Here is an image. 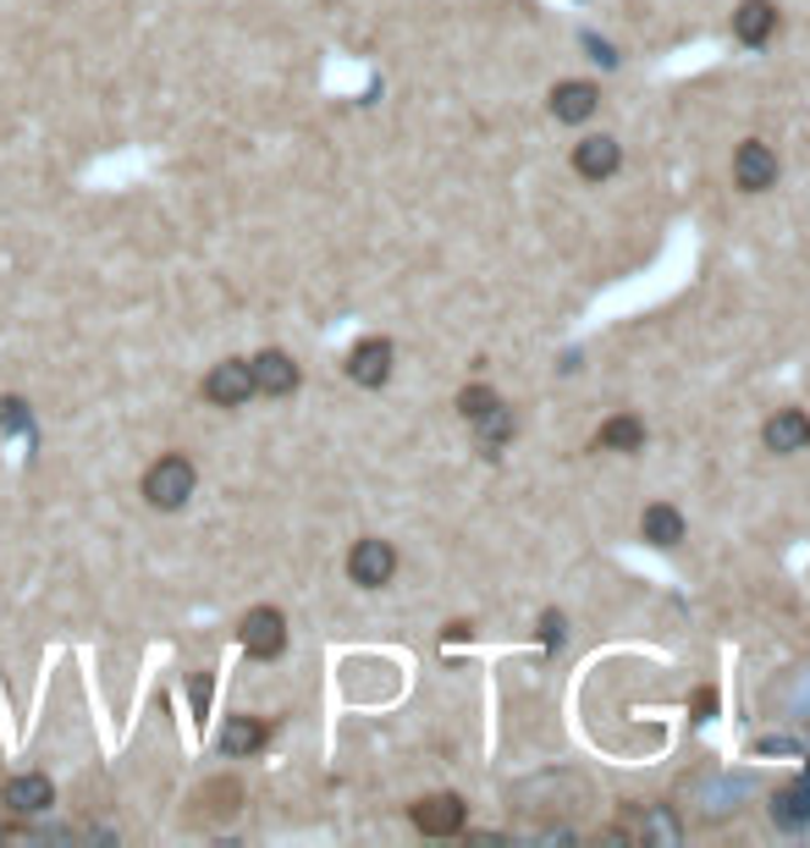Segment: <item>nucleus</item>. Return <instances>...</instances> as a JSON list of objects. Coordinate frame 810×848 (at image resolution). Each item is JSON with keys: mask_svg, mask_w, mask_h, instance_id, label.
Here are the masks:
<instances>
[{"mask_svg": "<svg viewBox=\"0 0 810 848\" xmlns=\"http://www.w3.org/2000/svg\"><path fill=\"white\" fill-rule=\"evenodd\" d=\"M188 491H193V464L188 458H160L149 475H144V496L155 502V507H182L188 502Z\"/></svg>", "mask_w": 810, "mask_h": 848, "instance_id": "nucleus-1", "label": "nucleus"}, {"mask_svg": "<svg viewBox=\"0 0 810 848\" xmlns=\"http://www.w3.org/2000/svg\"><path fill=\"white\" fill-rule=\"evenodd\" d=\"M391 568H397V551H391L386 540H358L353 557H347V573H353V584H364V590H380V584L391 579Z\"/></svg>", "mask_w": 810, "mask_h": 848, "instance_id": "nucleus-2", "label": "nucleus"}, {"mask_svg": "<svg viewBox=\"0 0 810 848\" xmlns=\"http://www.w3.org/2000/svg\"><path fill=\"white\" fill-rule=\"evenodd\" d=\"M243 645H248L254 661L281 656V645H287V623H281V612H270V606L248 612V617H243Z\"/></svg>", "mask_w": 810, "mask_h": 848, "instance_id": "nucleus-3", "label": "nucleus"}, {"mask_svg": "<svg viewBox=\"0 0 810 848\" xmlns=\"http://www.w3.org/2000/svg\"><path fill=\"white\" fill-rule=\"evenodd\" d=\"M733 182H739L744 193L772 188V182H777V155H772L766 144H739V155H733Z\"/></svg>", "mask_w": 810, "mask_h": 848, "instance_id": "nucleus-4", "label": "nucleus"}, {"mask_svg": "<svg viewBox=\"0 0 810 848\" xmlns=\"http://www.w3.org/2000/svg\"><path fill=\"white\" fill-rule=\"evenodd\" d=\"M414 826L431 832V837L458 832V826H464V799H458V793H431V799H420V804H414Z\"/></svg>", "mask_w": 810, "mask_h": 848, "instance_id": "nucleus-5", "label": "nucleus"}, {"mask_svg": "<svg viewBox=\"0 0 810 848\" xmlns=\"http://www.w3.org/2000/svg\"><path fill=\"white\" fill-rule=\"evenodd\" d=\"M347 375L358 380V386H380L386 375H391V342H358L353 353H347Z\"/></svg>", "mask_w": 810, "mask_h": 848, "instance_id": "nucleus-6", "label": "nucleus"}, {"mask_svg": "<svg viewBox=\"0 0 810 848\" xmlns=\"http://www.w3.org/2000/svg\"><path fill=\"white\" fill-rule=\"evenodd\" d=\"M766 447H772V453H799V447H810V419H805L799 408L772 413V419H766Z\"/></svg>", "mask_w": 810, "mask_h": 848, "instance_id": "nucleus-7", "label": "nucleus"}, {"mask_svg": "<svg viewBox=\"0 0 810 848\" xmlns=\"http://www.w3.org/2000/svg\"><path fill=\"white\" fill-rule=\"evenodd\" d=\"M772 29H777V7H772V0H744V7L733 12V34L744 45H766Z\"/></svg>", "mask_w": 810, "mask_h": 848, "instance_id": "nucleus-8", "label": "nucleus"}, {"mask_svg": "<svg viewBox=\"0 0 810 848\" xmlns=\"http://www.w3.org/2000/svg\"><path fill=\"white\" fill-rule=\"evenodd\" d=\"M248 375H254V391H270V397H287V391L298 386V369H292L287 353H265V358H254Z\"/></svg>", "mask_w": 810, "mask_h": 848, "instance_id": "nucleus-9", "label": "nucleus"}, {"mask_svg": "<svg viewBox=\"0 0 810 848\" xmlns=\"http://www.w3.org/2000/svg\"><path fill=\"white\" fill-rule=\"evenodd\" d=\"M618 160H623V149H618L612 138H585V144L574 149V166H579V177H590V182L612 177V171H618Z\"/></svg>", "mask_w": 810, "mask_h": 848, "instance_id": "nucleus-10", "label": "nucleus"}, {"mask_svg": "<svg viewBox=\"0 0 810 848\" xmlns=\"http://www.w3.org/2000/svg\"><path fill=\"white\" fill-rule=\"evenodd\" d=\"M596 100H601L596 83H557V89H552V116H557V122H585V116L596 111Z\"/></svg>", "mask_w": 810, "mask_h": 848, "instance_id": "nucleus-11", "label": "nucleus"}, {"mask_svg": "<svg viewBox=\"0 0 810 848\" xmlns=\"http://www.w3.org/2000/svg\"><path fill=\"white\" fill-rule=\"evenodd\" d=\"M640 535H645L651 546H662V551H673V546L684 540V518H678V507H667V502H656V507H645V518H640Z\"/></svg>", "mask_w": 810, "mask_h": 848, "instance_id": "nucleus-12", "label": "nucleus"}, {"mask_svg": "<svg viewBox=\"0 0 810 848\" xmlns=\"http://www.w3.org/2000/svg\"><path fill=\"white\" fill-rule=\"evenodd\" d=\"M772 821H777L783 832H794V826H805V821H810V777L788 782V788L772 799Z\"/></svg>", "mask_w": 810, "mask_h": 848, "instance_id": "nucleus-13", "label": "nucleus"}, {"mask_svg": "<svg viewBox=\"0 0 810 848\" xmlns=\"http://www.w3.org/2000/svg\"><path fill=\"white\" fill-rule=\"evenodd\" d=\"M204 391H210V402H243L248 391H254V375H248V364H221L210 380H204Z\"/></svg>", "mask_w": 810, "mask_h": 848, "instance_id": "nucleus-14", "label": "nucleus"}, {"mask_svg": "<svg viewBox=\"0 0 810 848\" xmlns=\"http://www.w3.org/2000/svg\"><path fill=\"white\" fill-rule=\"evenodd\" d=\"M237 799H243V788L232 782V777H215L210 788H199V810H193V821H215V815H232L237 810Z\"/></svg>", "mask_w": 810, "mask_h": 848, "instance_id": "nucleus-15", "label": "nucleus"}, {"mask_svg": "<svg viewBox=\"0 0 810 848\" xmlns=\"http://www.w3.org/2000/svg\"><path fill=\"white\" fill-rule=\"evenodd\" d=\"M259 744H265V722H254V716H232L221 727V749L226 755H254Z\"/></svg>", "mask_w": 810, "mask_h": 848, "instance_id": "nucleus-16", "label": "nucleus"}, {"mask_svg": "<svg viewBox=\"0 0 810 848\" xmlns=\"http://www.w3.org/2000/svg\"><path fill=\"white\" fill-rule=\"evenodd\" d=\"M596 447H618V453H634V447H645V424H640V419H629V413H618V419H607V424H601Z\"/></svg>", "mask_w": 810, "mask_h": 848, "instance_id": "nucleus-17", "label": "nucleus"}, {"mask_svg": "<svg viewBox=\"0 0 810 848\" xmlns=\"http://www.w3.org/2000/svg\"><path fill=\"white\" fill-rule=\"evenodd\" d=\"M51 799H56L51 777H12L7 782V804H18V810H45Z\"/></svg>", "mask_w": 810, "mask_h": 848, "instance_id": "nucleus-18", "label": "nucleus"}, {"mask_svg": "<svg viewBox=\"0 0 810 848\" xmlns=\"http://www.w3.org/2000/svg\"><path fill=\"white\" fill-rule=\"evenodd\" d=\"M458 408H464V419H475V424H480V419H486L491 408H502V402H497V397H491L486 386H469V391L458 397Z\"/></svg>", "mask_w": 810, "mask_h": 848, "instance_id": "nucleus-19", "label": "nucleus"}, {"mask_svg": "<svg viewBox=\"0 0 810 848\" xmlns=\"http://www.w3.org/2000/svg\"><path fill=\"white\" fill-rule=\"evenodd\" d=\"M541 639H546V645H563V617H557V612L541 617Z\"/></svg>", "mask_w": 810, "mask_h": 848, "instance_id": "nucleus-20", "label": "nucleus"}, {"mask_svg": "<svg viewBox=\"0 0 810 848\" xmlns=\"http://www.w3.org/2000/svg\"><path fill=\"white\" fill-rule=\"evenodd\" d=\"M0 424H7V431H18V424H23V402H0Z\"/></svg>", "mask_w": 810, "mask_h": 848, "instance_id": "nucleus-21", "label": "nucleus"}, {"mask_svg": "<svg viewBox=\"0 0 810 848\" xmlns=\"http://www.w3.org/2000/svg\"><path fill=\"white\" fill-rule=\"evenodd\" d=\"M799 711H810V683H805V689H799Z\"/></svg>", "mask_w": 810, "mask_h": 848, "instance_id": "nucleus-22", "label": "nucleus"}]
</instances>
